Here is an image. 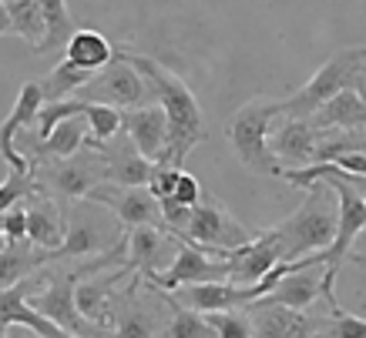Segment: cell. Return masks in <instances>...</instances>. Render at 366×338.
Wrapping results in <instances>:
<instances>
[{
  "label": "cell",
  "instance_id": "obj_1",
  "mask_svg": "<svg viewBox=\"0 0 366 338\" xmlns=\"http://www.w3.org/2000/svg\"><path fill=\"white\" fill-rule=\"evenodd\" d=\"M122 61L138 71L144 77V84L152 91L155 104L162 108L165 114V124H168V141H165V154L158 158L155 164H168V168H182L185 158H189L192 148H199L209 131H205V114L199 108V98L189 91V84L168 71L165 64H158L155 57L148 54H134V51H124V47H114Z\"/></svg>",
  "mask_w": 366,
  "mask_h": 338
},
{
  "label": "cell",
  "instance_id": "obj_2",
  "mask_svg": "<svg viewBox=\"0 0 366 338\" xmlns=\"http://www.w3.org/2000/svg\"><path fill=\"white\" fill-rule=\"evenodd\" d=\"M282 262H300L306 255L326 251L336 238V195L326 181H312L302 201L286 221L272 225Z\"/></svg>",
  "mask_w": 366,
  "mask_h": 338
},
{
  "label": "cell",
  "instance_id": "obj_3",
  "mask_svg": "<svg viewBox=\"0 0 366 338\" xmlns=\"http://www.w3.org/2000/svg\"><path fill=\"white\" fill-rule=\"evenodd\" d=\"M340 91H366V47H343L340 54H333L316 74L302 84L292 98L279 101V114L282 118H310L322 101L336 98Z\"/></svg>",
  "mask_w": 366,
  "mask_h": 338
},
{
  "label": "cell",
  "instance_id": "obj_4",
  "mask_svg": "<svg viewBox=\"0 0 366 338\" xmlns=\"http://www.w3.org/2000/svg\"><path fill=\"white\" fill-rule=\"evenodd\" d=\"M279 118L276 98H252L235 111L225 124V138L232 144L235 158L262 178H279V164L269 154V128Z\"/></svg>",
  "mask_w": 366,
  "mask_h": 338
},
{
  "label": "cell",
  "instance_id": "obj_5",
  "mask_svg": "<svg viewBox=\"0 0 366 338\" xmlns=\"http://www.w3.org/2000/svg\"><path fill=\"white\" fill-rule=\"evenodd\" d=\"M31 178L41 195L54 198L61 208H67L74 201H84L91 188L104 185V161H101L98 148L84 144L71 158H57V161H44L31 168Z\"/></svg>",
  "mask_w": 366,
  "mask_h": 338
},
{
  "label": "cell",
  "instance_id": "obj_6",
  "mask_svg": "<svg viewBox=\"0 0 366 338\" xmlns=\"http://www.w3.org/2000/svg\"><path fill=\"white\" fill-rule=\"evenodd\" d=\"M122 225L104 211V208L91 205V201H74L64 208V238L54 251H47V262L51 265H67V262H81L91 258L98 251L112 248L114 238L112 231H118Z\"/></svg>",
  "mask_w": 366,
  "mask_h": 338
},
{
  "label": "cell",
  "instance_id": "obj_7",
  "mask_svg": "<svg viewBox=\"0 0 366 338\" xmlns=\"http://www.w3.org/2000/svg\"><path fill=\"white\" fill-rule=\"evenodd\" d=\"M175 238L182 241V245H192V248H199L222 262L225 251L242 248L245 241H252V231L245 228L239 218H232V211L215 195H205V191H202L199 205H192V211H189L185 231L175 235Z\"/></svg>",
  "mask_w": 366,
  "mask_h": 338
},
{
  "label": "cell",
  "instance_id": "obj_8",
  "mask_svg": "<svg viewBox=\"0 0 366 338\" xmlns=\"http://www.w3.org/2000/svg\"><path fill=\"white\" fill-rule=\"evenodd\" d=\"M165 315L168 292H158L132 275V285L118 288V295H114L108 338H158Z\"/></svg>",
  "mask_w": 366,
  "mask_h": 338
},
{
  "label": "cell",
  "instance_id": "obj_9",
  "mask_svg": "<svg viewBox=\"0 0 366 338\" xmlns=\"http://www.w3.org/2000/svg\"><path fill=\"white\" fill-rule=\"evenodd\" d=\"M74 272L67 268V265H54L51 272H47V282L41 292H34L27 298V308H34L41 318H47L51 325L64 328L71 332L74 338H108L104 328H94L91 322L78 315V308H74Z\"/></svg>",
  "mask_w": 366,
  "mask_h": 338
},
{
  "label": "cell",
  "instance_id": "obj_10",
  "mask_svg": "<svg viewBox=\"0 0 366 338\" xmlns=\"http://www.w3.org/2000/svg\"><path fill=\"white\" fill-rule=\"evenodd\" d=\"M74 98L84 101V104H108V108H114V111H134V108H144V104L155 101L152 91H148V84H144V77L138 74L128 61H122L118 51H114L112 64L101 67Z\"/></svg>",
  "mask_w": 366,
  "mask_h": 338
},
{
  "label": "cell",
  "instance_id": "obj_11",
  "mask_svg": "<svg viewBox=\"0 0 366 338\" xmlns=\"http://www.w3.org/2000/svg\"><path fill=\"white\" fill-rule=\"evenodd\" d=\"M84 201L104 208L122 228H142V225L162 228L158 201L148 195V188H122V185H108V181H104V185L91 188Z\"/></svg>",
  "mask_w": 366,
  "mask_h": 338
},
{
  "label": "cell",
  "instance_id": "obj_12",
  "mask_svg": "<svg viewBox=\"0 0 366 338\" xmlns=\"http://www.w3.org/2000/svg\"><path fill=\"white\" fill-rule=\"evenodd\" d=\"M178 251V238L168 235L165 228L155 225H142V228H128L124 235V275L134 278H152L162 272V265H172Z\"/></svg>",
  "mask_w": 366,
  "mask_h": 338
},
{
  "label": "cell",
  "instance_id": "obj_13",
  "mask_svg": "<svg viewBox=\"0 0 366 338\" xmlns=\"http://www.w3.org/2000/svg\"><path fill=\"white\" fill-rule=\"evenodd\" d=\"M205 282H229V272H225V262L212 258L205 251L192 248V245H182L178 241V251L172 265L165 272L144 278V285H152L158 292H175L182 285H205Z\"/></svg>",
  "mask_w": 366,
  "mask_h": 338
},
{
  "label": "cell",
  "instance_id": "obj_14",
  "mask_svg": "<svg viewBox=\"0 0 366 338\" xmlns=\"http://www.w3.org/2000/svg\"><path fill=\"white\" fill-rule=\"evenodd\" d=\"M312 148H316V128L306 118H282L279 114L272 121V128H269V154L276 158L279 175L310 168Z\"/></svg>",
  "mask_w": 366,
  "mask_h": 338
},
{
  "label": "cell",
  "instance_id": "obj_15",
  "mask_svg": "<svg viewBox=\"0 0 366 338\" xmlns=\"http://www.w3.org/2000/svg\"><path fill=\"white\" fill-rule=\"evenodd\" d=\"M225 272H229V285H255L262 275H269L282 262L279 255V241L272 238V231H252V241H245L242 248L225 251Z\"/></svg>",
  "mask_w": 366,
  "mask_h": 338
},
{
  "label": "cell",
  "instance_id": "obj_16",
  "mask_svg": "<svg viewBox=\"0 0 366 338\" xmlns=\"http://www.w3.org/2000/svg\"><path fill=\"white\" fill-rule=\"evenodd\" d=\"M172 302L189 312L209 315V312H229V308H245L252 305L255 298V285H229V282H205V285H182L175 288Z\"/></svg>",
  "mask_w": 366,
  "mask_h": 338
},
{
  "label": "cell",
  "instance_id": "obj_17",
  "mask_svg": "<svg viewBox=\"0 0 366 338\" xmlns=\"http://www.w3.org/2000/svg\"><path fill=\"white\" fill-rule=\"evenodd\" d=\"M252 318V338H316L320 335V315L312 312H292L282 305H245Z\"/></svg>",
  "mask_w": 366,
  "mask_h": 338
},
{
  "label": "cell",
  "instance_id": "obj_18",
  "mask_svg": "<svg viewBox=\"0 0 366 338\" xmlns=\"http://www.w3.org/2000/svg\"><path fill=\"white\" fill-rule=\"evenodd\" d=\"M84 144H91V141H84ZM91 148H98L101 161H104V181H108V185H122V188H144L148 185L155 164L134 151V144L128 141L124 134H114L112 141L91 144Z\"/></svg>",
  "mask_w": 366,
  "mask_h": 338
},
{
  "label": "cell",
  "instance_id": "obj_19",
  "mask_svg": "<svg viewBox=\"0 0 366 338\" xmlns=\"http://www.w3.org/2000/svg\"><path fill=\"white\" fill-rule=\"evenodd\" d=\"M124 278H132V275H124V268L78 278V285H74V308H78V315L84 318V322H91L94 328H104V332H108L114 295H118V282H124Z\"/></svg>",
  "mask_w": 366,
  "mask_h": 338
},
{
  "label": "cell",
  "instance_id": "obj_20",
  "mask_svg": "<svg viewBox=\"0 0 366 338\" xmlns=\"http://www.w3.org/2000/svg\"><path fill=\"white\" fill-rule=\"evenodd\" d=\"M286 268L289 272L259 302L262 305L292 308V312H306V308H312L322 298V268L320 265H312V268H292V265H286Z\"/></svg>",
  "mask_w": 366,
  "mask_h": 338
},
{
  "label": "cell",
  "instance_id": "obj_21",
  "mask_svg": "<svg viewBox=\"0 0 366 338\" xmlns=\"http://www.w3.org/2000/svg\"><path fill=\"white\" fill-rule=\"evenodd\" d=\"M122 131H124V138L134 144V151L142 154V158H148L152 164L165 154L168 124H165V114H162V108H158L155 101L144 104V108L122 111Z\"/></svg>",
  "mask_w": 366,
  "mask_h": 338
},
{
  "label": "cell",
  "instance_id": "obj_22",
  "mask_svg": "<svg viewBox=\"0 0 366 338\" xmlns=\"http://www.w3.org/2000/svg\"><path fill=\"white\" fill-rule=\"evenodd\" d=\"M24 218H27V241L34 248L54 251L64 238V208L57 205L54 198L34 191L24 201Z\"/></svg>",
  "mask_w": 366,
  "mask_h": 338
},
{
  "label": "cell",
  "instance_id": "obj_23",
  "mask_svg": "<svg viewBox=\"0 0 366 338\" xmlns=\"http://www.w3.org/2000/svg\"><path fill=\"white\" fill-rule=\"evenodd\" d=\"M316 131H363L366 128V101L356 91H340L336 98L322 101L306 118Z\"/></svg>",
  "mask_w": 366,
  "mask_h": 338
},
{
  "label": "cell",
  "instance_id": "obj_24",
  "mask_svg": "<svg viewBox=\"0 0 366 338\" xmlns=\"http://www.w3.org/2000/svg\"><path fill=\"white\" fill-rule=\"evenodd\" d=\"M51 268L44 248H34L31 241H17V245H4L0 248V288H11V285L34 278L37 272Z\"/></svg>",
  "mask_w": 366,
  "mask_h": 338
},
{
  "label": "cell",
  "instance_id": "obj_25",
  "mask_svg": "<svg viewBox=\"0 0 366 338\" xmlns=\"http://www.w3.org/2000/svg\"><path fill=\"white\" fill-rule=\"evenodd\" d=\"M114 57L112 41L98 31H74L64 44V61H71L74 67L88 71V74H98L101 67H108Z\"/></svg>",
  "mask_w": 366,
  "mask_h": 338
},
{
  "label": "cell",
  "instance_id": "obj_26",
  "mask_svg": "<svg viewBox=\"0 0 366 338\" xmlns=\"http://www.w3.org/2000/svg\"><path fill=\"white\" fill-rule=\"evenodd\" d=\"M37 11L44 17V41L37 47V54H54L64 51L67 37L74 34V17L67 11V0H34Z\"/></svg>",
  "mask_w": 366,
  "mask_h": 338
},
{
  "label": "cell",
  "instance_id": "obj_27",
  "mask_svg": "<svg viewBox=\"0 0 366 338\" xmlns=\"http://www.w3.org/2000/svg\"><path fill=\"white\" fill-rule=\"evenodd\" d=\"M91 77L94 74L74 67L71 61H61V64H54L44 77H41V81H37V88H41V98L44 101H64V98H74Z\"/></svg>",
  "mask_w": 366,
  "mask_h": 338
},
{
  "label": "cell",
  "instance_id": "obj_28",
  "mask_svg": "<svg viewBox=\"0 0 366 338\" xmlns=\"http://www.w3.org/2000/svg\"><path fill=\"white\" fill-rule=\"evenodd\" d=\"M44 282H47V268L44 272H37L34 278H24V282L11 285V288H0V338L14 328L17 312L27 305V298H31L34 292H41V288H44Z\"/></svg>",
  "mask_w": 366,
  "mask_h": 338
},
{
  "label": "cell",
  "instance_id": "obj_29",
  "mask_svg": "<svg viewBox=\"0 0 366 338\" xmlns=\"http://www.w3.org/2000/svg\"><path fill=\"white\" fill-rule=\"evenodd\" d=\"M158 338H215V332L205 325V318L199 312H189V308L175 305L172 295H168V315L162 322Z\"/></svg>",
  "mask_w": 366,
  "mask_h": 338
},
{
  "label": "cell",
  "instance_id": "obj_30",
  "mask_svg": "<svg viewBox=\"0 0 366 338\" xmlns=\"http://www.w3.org/2000/svg\"><path fill=\"white\" fill-rule=\"evenodd\" d=\"M4 7H7V17H11V34L24 37L37 54V47L44 41V17L37 11V4L34 0H14V4H4Z\"/></svg>",
  "mask_w": 366,
  "mask_h": 338
},
{
  "label": "cell",
  "instance_id": "obj_31",
  "mask_svg": "<svg viewBox=\"0 0 366 338\" xmlns=\"http://www.w3.org/2000/svg\"><path fill=\"white\" fill-rule=\"evenodd\" d=\"M78 114H84V101H78V98L44 101V104H41V111H37V118H34L31 134L37 138V141H44L54 124H61V121H67V118H78Z\"/></svg>",
  "mask_w": 366,
  "mask_h": 338
},
{
  "label": "cell",
  "instance_id": "obj_32",
  "mask_svg": "<svg viewBox=\"0 0 366 338\" xmlns=\"http://www.w3.org/2000/svg\"><path fill=\"white\" fill-rule=\"evenodd\" d=\"M84 124H88V141L104 144L114 134H122V111L108 108V104H84Z\"/></svg>",
  "mask_w": 366,
  "mask_h": 338
},
{
  "label": "cell",
  "instance_id": "obj_33",
  "mask_svg": "<svg viewBox=\"0 0 366 338\" xmlns=\"http://www.w3.org/2000/svg\"><path fill=\"white\" fill-rule=\"evenodd\" d=\"M205 325L215 332V338H252V318L245 308H229V312H209Z\"/></svg>",
  "mask_w": 366,
  "mask_h": 338
},
{
  "label": "cell",
  "instance_id": "obj_34",
  "mask_svg": "<svg viewBox=\"0 0 366 338\" xmlns=\"http://www.w3.org/2000/svg\"><path fill=\"white\" fill-rule=\"evenodd\" d=\"M316 338H366V325L360 315H350L346 308L320 315V335Z\"/></svg>",
  "mask_w": 366,
  "mask_h": 338
},
{
  "label": "cell",
  "instance_id": "obj_35",
  "mask_svg": "<svg viewBox=\"0 0 366 338\" xmlns=\"http://www.w3.org/2000/svg\"><path fill=\"white\" fill-rule=\"evenodd\" d=\"M34 191H37V188H34V178H31V175L11 171V175L0 181V215H4L7 208H14V205H21V201H27Z\"/></svg>",
  "mask_w": 366,
  "mask_h": 338
},
{
  "label": "cell",
  "instance_id": "obj_36",
  "mask_svg": "<svg viewBox=\"0 0 366 338\" xmlns=\"http://www.w3.org/2000/svg\"><path fill=\"white\" fill-rule=\"evenodd\" d=\"M178 171L182 168H168V164H155L152 168V178H148V195L155 198V201H162V198H172V191H175V181H178Z\"/></svg>",
  "mask_w": 366,
  "mask_h": 338
},
{
  "label": "cell",
  "instance_id": "obj_37",
  "mask_svg": "<svg viewBox=\"0 0 366 338\" xmlns=\"http://www.w3.org/2000/svg\"><path fill=\"white\" fill-rule=\"evenodd\" d=\"M4 245H17V241H27V218H24V201L21 205L7 208L4 215Z\"/></svg>",
  "mask_w": 366,
  "mask_h": 338
},
{
  "label": "cell",
  "instance_id": "obj_38",
  "mask_svg": "<svg viewBox=\"0 0 366 338\" xmlns=\"http://www.w3.org/2000/svg\"><path fill=\"white\" fill-rule=\"evenodd\" d=\"M199 198H202V185L195 181V175H189L185 168L178 171V181H175V191H172V201H178V205H199Z\"/></svg>",
  "mask_w": 366,
  "mask_h": 338
},
{
  "label": "cell",
  "instance_id": "obj_39",
  "mask_svg": "<svg viewBox=\"0 0 366 338\" xmlns=\"http://www.w3.org/2000/svg\"><path fill=\"white\" fill-rule=\"evenodd\" d=\"M11 34V17H7V7L0 4V37H7Z\"/></svg>",
  "mask_w": 366,
  "mask_h": 338
},
{
  "label": "cell",
  "instance_id": "obj_40",
  "mask_svg": "<svg viewBox=\"0 0 366 338\" xmlns=\"http://www.w3.org/2000/svg\"><path fill=\"white\" fill-rule=\"evenodd\" d=\"M17 328H21V332H7L4 338H41L37 332H31V328H24V325H17Z\"/></svg>",
  "mask_w": 366,
  "mask_h": 338
},
{
  "label": "cell",
  "instance_id": "obj_41",
  "mask_svg": "<svg viewBox=\"0 0 366 338\" xmlns=\"http://www.w3.org/2000/svg\"><path fill=\"white\" fill-rule=\"evenodd\" d=\"M0 248H4V218H0Z\"/></svg>",
  "mask_w": 366,
  "mask_h": 338
},
{
  "label": "cell",
  "instance_id": "obj_42",
  "mask_svg": "<svg viewBox=\"0 0 366 338\" xmlns=\"http://www.w3.org/2000/svg\"><path fill=\"white\" fill-rule=\"evenodd\" d=\"M0 4H14V0H0Z\"/></svg>",
  "mask_w": 366,
  "mask_h": 338
}]
</instances>
